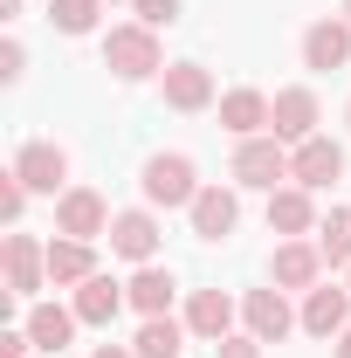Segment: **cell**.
<instances>
[{
	"label": "cell",
	"mask_w": 351,
	"mask_h": 358,
	"mask_svg": "<svg viewBox=\"0 0 351 358\" xmlns=\"http://www.w3.org/2000/svg\"><path fill=\"white\" fill-rule=\"evenodd\" d=\"M103 69L124 76V83H145V76H166V48H159V28L145 21H124L103 35Z\"/></svg>",
	"instance_id": "1"
},
{
	"label": "cell",
	"mask_w": 351,
	"mask_h": 358,
	"mask_svg": "<svg viewBox=\"0 0 351 358\" xmlns=\"http://www.w3.org/2000/svg\"><path fill=\"white\" fill-rule=\"evenodd\" d=\"M289 179V152H282V138L262 131V138H241L234 145V186H255V193H275Z\"/></svg>",
	"instance_id": "2"
},
{
	"label": "cell",
	"mask_w": 351,
	"mask_h": 358,
	"mask_svg": "<svg viewBox=\"0 0 351 358\" xmlns=\"http://www.w3.org/2000/svg\"><path fill=\"white\" fill-rule=\"evenodd\" d=\"M145 200H152V207H193V200H200V173H193V159H186V152H159V159H145Z\"/></svg>",
	"instance_id": "3"
},
{
	"label": "cell",
	"mask_w": 351,
	"mask_h": 358,
	"mask_svg": "<svg viewBox=\"0 0 351 358\" xmlns=\"http://www.w3.org/2000/svg\"><path fill=\"white\" fill-rule=\"evenodd\" d=\"M110 207H103V193H89V186H69L62 200H55V234H69V241H103L110 234Z\"/></svg>",
	"instance_id": "4"
},
{
	"label": "cell",
	"mask_w": 351,
	"mask_h": 358,
	"mask_svg": "<svg viewBox=\"0 0 351 358\" xmlns=\"http://www.w3.org/2000/svg\"><path fill=\"white\" fill-rule=\"evenodd\" d=\"M241 324H248V331H255L262 345H282V338H289V331H296L303 317L289 310V296H282V289L268 282V289H248V296H241Z\"/></svg>",
	"instance_id": "5"
},
{
	"label": "cell",
	"mask_w": 351,
	"mask_h": 358,
	"mask_svg": "<svg viewBox=\"0 0 351 358\" xmlns=\"http://www.w3.org/2000/svg\"><path fill=\"white\" fill-rule=\"evenodd\" d=\"M14 173H21L28 193H69V186H62V179H69V152L48 145V138H35V145L14 152Z\"/></svg>",
	"instance_id": "6"
},
{
	"label": "cell",
	"mask_w": 351,
	"mask_h": 358,
	"mask_svg": "<svg viewBox=\"0 0 351 358\" xmlns=\"http://www.w3.org/2000/svg\"><path fill=\"white\" fill-rule=\"evenodd\" d=\"M317 275H324V248L317 241H275V255H268V282L275 289H317Z\"/></svg>",
	"instance_id": "7"
},
{
	"label": "cell",
	"mask_w": 351,
	"mask_h": 358,
	"mask_svg": "<svg viewBox=\"0 0 351 358\" xmlns=\"http://www.w3.org/2000/svg\"><path fill=\"white\" fill-rule=\"evenodd\" d=\"M268 131L282 138V145L317 138V90H275V103H268Z\"/></svg>",
	"instance_id": "8"
},
{
	"label": "cell",
	"mask_w": 351,
	"mask_h": 358,
	"mask_svg": "<svg viewBox=\"0 0 351 358\" xmlns=\"http://www.w3.org/2000/svg\"><path fill=\"white\" fill-rule=\"evenodd\" d=\"M289 179L296 186H331V179H345V145H331V138H303L296 152H289Z\"/></svg>",
	"instance_id": "9"
},
{
	"label": "cell",
	"mask_w": 351,
	"mask_h": 358,
	"mask_svg": "<svg viewBox=\"0 0 351 358\" xmlns=\"http://www.w3.org/2000/svg\"><path fill=\"white\" fill-rule=\"evenodd\" d=\"M0 255H7V289H14V296H35V289L48 282V248L35 241V234H7Z\"/></svg>",
	"instance_id": "10"
},
{
	"label": "cell",
	"mask_w": 351,
	"mask_h": 358,
	"mask_svg": "<svg viewBox=\"0 0 351 358\" xmlns=\"http://www.w3.org/2000/svg\"><path fill=\"white\" fill-rule=\"evenodd\" d=\"M186 331H193L200 345L234 338V296H227V289H193V303H186Z\"/></svg>",
	"instance_id": "11"
},
{
	"label": "cell",
	"mask_w": 351,
	"mask_h": 358,
	"mask_svg": "<svg viewBox=\"0 0 351 358\" xmlns=\"http://www.w3.org/2000/svg\"><path fill=\"white\" fill-rule=\"evenodd\" d=\"M186 214H193V234H200V241H227L234 221H241V200H234L227 186H200V200H193Z\"/></svg>",
	"instance_id": "12"
},
{
	"label": "cell",
	"mask_w": 351,
	"mask_h": 358,
	"mask_svg": "<svg viewBox=\"0 0 351 358\" xmlns=\"http://www.w3.org/2000/svg\"><path fill=\"white\" fill-rule=\"evenodd\" d=\"M310 227H317L310 186H275V193H268V234H282V241H303Z\"/></svg>",
	"instance_id": "13"
},
{
	"label": "cell",
	"mask_w": 351,
	"mask_h": 358,
	"mask_svg": "<svg viewBox=\"0 0 351 358\" xmlns=\"http://www.w3.org/2000/svg\"><path fill=\"white\" fill-rule=\"evenodd\" d=\"M110 248H117L124 262H152V255H159V214H145V207L117 214V221H110Z\"/></svg>",
	"instance_id": "14"
},
{
	"label": "cell",
	"mask_w": 351,
	"mask_h": 358,
	"mask_svg": "<svg viewBox=\"0 0 351 358\" xmlns=\"http://www.w3.org/2000/svg\"><path fill=\"white\" fill-rule=\"evenodd\" d=\"M89 275H96V248H89V241H69V234L48 241V282H55V289H83Z\"/></svg>",
	"instance_id": "15"
},
{
	"label": "cell",
	"mask_w": 351,
	"mask_h": 358,
	"mask_svg": "<svg viewBox=\"0 0 351 358\" xmlns=\"http://www.w3.org/2000/svg\"><path fill=\"white\" fill-rule=\"evenodd\" d=\"M124 296H131V310H145V317H166V310H173V296H179V282H173V268L138 262V275L124 282Z\"/></svg>",
	"instance_id": "16"
},
{
	"label": "cell",
	"mask_w": 351,
	"mask_h": 358,
	"mask_svg": "<svg viewBox=\"0 0 351 358\" xmlns=\"http://www.w3.org/2000/svg\"><path fill=\"white\" fill-rule=\"evenodd\" d=\"M351 55V21H310L303 28V62L310 69H345Z\"/></svg>",
	"instance_id": "17"
},
{
	"label": "cell",
	"mask_w": 351,
	"mask_h": 358,
	"mask_svg": "<svg viewBox=\"0 0 351 358\" xmlns=\"http://www.w3.org/2000/svg\"><path fill=\"white\" fill-rule=\"evenodd\" d=\"M351 324V289H303V331L310 338H338Z\"/></svg>",
	"instance_id": "18"
},
{
	"label": "cell",
	"mask_w": 351,
	"mask_h": 358,
	"mask_svg": "<svg viewBox=\"0 0 351 358\" xmlns=\"http://www.w3.org/2000/svg\"><path fill=\"white\" fill-rule=\"evenodd\" d=\"M268 103H275V96H262V90H227V96H220V124L234 138H262L268 131Z\"/></svg>",
	"instance_id": "19"
},
{
	"label": "cell",
	"mask_w": 351,
	"mask_h": 358,
	"mask_svg": "<svg viewBox=\"0 0 351 358\" xmlns=\"http://www.w3.org/2000/svg\"><path fill=\"white\" fill-rule=\"evenodd\" d=\"M124 303H131V296H124V282H110V275L96 268V275H89L83 289H76V303H69V310L83 317V324H96V331H103V324H110V317L124 310Z\"/></svg>",
	"instance_id": "20"
},
{
	"label": "cell",
	"mask_w": 351,
	"mask_h": 358,
	"mask_svg": "<svg viewBox=\"0 0 351 358\" xmlns=\"http://www.w3.org/2000/svg\"><path fill=\"white\" fill-rule=\"evenodd\" d=\"M166 103L173 110H207L214 103V76L200 62H166Z\"/></svg>",
	"instance_id": "21"
},
{
	"label": "cell",
	"mask_w": 351,
	"mask_h": 358,
	"mask_svg": "<svg viewBox=\"0 0 351 358\" xmlns=\"http://www.w3.org/2000/svg\"><path fill=\"white\" fill-rule=\"evenodd\" d=\"M76 324H83V317L76 310H62V303H35V310H28V338H35V352H69V338H76Z\"/></svg>",
	"instance_id": "22"
},
{
	"label": "cell",
	"mask_w": 351,
	"mask_h": 358,
	"mask_svg": "<svg viewBox=\"0 0 351 358\" xmlns=\"http://www.w3.org/2000/svg\"><path fill=\"white\" fill-rule=\"evenodd\" d=\"M186 324H173V317H145V331H138V358H186Z\"/></svg>",
	"instance_id": "23"
},
{
	"label": "cell",
	"mask_w": 351,
	"mask_h": 358,
	"mask_svg": "<svg viewBox=\"0 0 351 358\" xmlns=\"http://www.w3.org/2000/svg\"><path fill=\"white\" fill-rule=\"evenodd\" d=\"M317 248L331 268H351V207H331V221L317 227Z\"/></svg>",
	"instance_id": "24"
},
{
	"label": "cell",
	"mask_w": 351,
	"mask_h": 358,
	"mask_svg": "<svg viewBox=\"0 0 351 358\" xmlns=\"http://www.w3.org/2000/svg\"><path fill=\"white\" fill-rule=\"evenodd\" d=\"M96 14H103V0H48V21H55L62 35H89Z\"/></svg>",
	"instance_id": "25"
},
{
	"label": "cell",
	"mask_w": 351,
	"mask_h": 358,
	"mask_svg": "<svg viewBox=\"0 0 351 358\" xmlns=\"http://www.w3.org/2000/svg\"><path fill=\"white\" fill-rule=\"evenodd\" d=\"M131 7H138L145 28H173V21H179V0H131Z\"/></svg>",
	"instance_id": "26"
},
{
	"label": "cell",
	"mask_w": 351,
	"mask_h": 358,
	"mask_svg": "<svg viewBox=\"0 0 351 358\" xmlns=\"http://www.w3.org/2000/svg\"><path fill=\"white\" fill-rule=\"evenodd\" d=\"M21 207H28V186H21V173H7V179H0V214L21 221Z\"/></svg>",
	"instance_id": "27"
},
{
	"label": "cell",
	"mask_w": 351,
	"mask_h": 358,
	"mask_svg": "<svg viewBox=\"0 0 351 358\" xmlns=\"http://www.w3.org/2000/svg\"><path fill=\"white\" fill-rule=\"evenodd\" d=\"M214 358H262V338H255V331H241V338H220Z\"/></svg>",
	"instance_id": "28"
},
{
	"label": "cell",
	"mask_w": 351,
	"mask_h": 358,
	"mask_svg": "<svg viewBox=\"0 0 351 358\" xmlns=\"http://www.w3.org/2000/svg\"><path fill=\"white\" fill-rule=\"evenodd\" d=\"M28 345H35L28 324H21V331H0V358H28Z\"/></svg>",
	"instance_id": "29"
},
{
	"label": "cell",
	"mask_w": 351,
	"mask_h": 358,
	"mask_svg": "<svg viewBox=\"0 0 351 358\" xmlns=\"http://www.w3.org/2000/svg\"><path fill=\"white\" fill-rule=\"evenodd\" d=\"M0 76H7V83L21 76V42H7V48H0Z\"/></svg>",
	"instance_id": "30"
},
{
	"label": "cell",
	"mask_w": 351,
	"mask_h": 358,
	"mask_svg": "<svg viewBox=\"0 0 351 358\" xmlns=\"http://www.w3.org/2000/svg\"><path fill=\"white\" fill-rule=\"evenodd\" d=\"M96 358H138V352H124V345H96Z\"/></svg>",
	"instance_id": "31"
},
{
	"label": "cell",
	"mask_w": 351,
	"mask_h": 358,
	"mask_svg": "<svg viewBox=\"0 0 351 358\" xmlns=\"http://www.w3.org/2000/svg\"><path fill=\"white\" fill-rule=\"evenodd\" d=\"M338 358H351V324H345V331H338Z\"/></svg>",
	"instance_id": "32"
},
{
	"label": "cell",
	"mask_w": 351,
	"mask_h": 358,
	"mask_svg": "<svg viewBox=\"0 0 351 358\" xmlns=\"http://www.w3.org/2000/svg\"><path fill=\"white\" fill-rule=\"evenodd\" d=\"M345 21H351V0H345Z\"/></svg>",
	"instance_id": "33"
},
{
	"label": "cell",
	"mask_w": 351,
	"mask_h": 358,
	"mask_svg": "<svg viewBox=\"0 0 351 358\" xmlns=\"http://www.w3.org/2000/svg\"><path fill=\"white\" fill-rule=\"evenodd\" d=\"M345 124H351V103H345Z\"/></svg>",
	"instance_id": "34"
}]
</instances>
